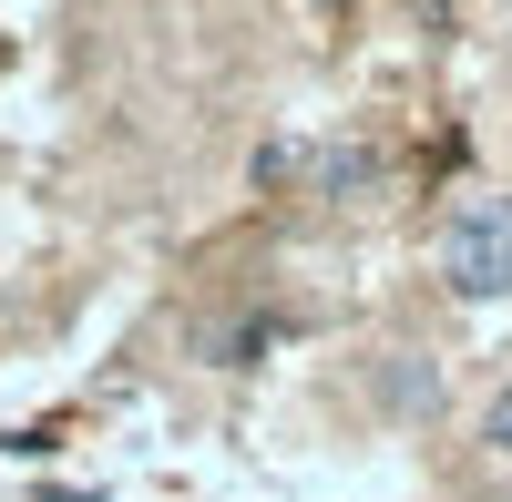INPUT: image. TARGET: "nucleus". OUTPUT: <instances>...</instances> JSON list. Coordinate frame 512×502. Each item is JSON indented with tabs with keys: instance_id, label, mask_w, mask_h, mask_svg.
Here are the masks:
<instances>
[{
	"instance_id": "nucleus-3",
	"label": "nucleus",
	"mask_w": 512,
	"mask_h": 502,
	"mask_svg": "<svg viewBox=\"0 0 512 502\" xmlns=\"http://www.w3.org/2000/svg\"><path fill=\"white\" fill-rule=\"evenodd\" d=\"M379 400H390V410H431L441 380H431V369H379Z\"/></svg>"
},
{
	"instance_id": "nucleus-1",
	"label": "nucleus",
	"mask_w": 512,
	"mask_h": 502,
	"mask_svg": "<svg viewBox=\"0 0 512 502\" xmlns=\"http://www.w3.org/2000/svg\"><path fill=\"white\" fill-rule=\"evenodd\" d=\"M441 277L461 287V298H512V195H482V205H461V216H451Z\"/></svg>"
},
{
	"instance_id": "nucleus-4",
	"label": "nucleus",
	"mask_w": 512,
	"mask_h": 502,
	"mask_svg": "<svg viewBox=\"0 0 512 502\" xmlns=\"http://www.w3.org/2000/svg\"><path fill=\"white\" fill-rule=\"evenodd\" d=\"M482 441H492V451H502V462H512V380H502V390L482 400Z\"/></svg>"
},
{
	"instance_id": "nucleus-2",
	"label": "nucleus",
	"mask_w": 512,
	"mask_h": 502,
	"mask_svg": "<svg viewBox=\"0 0 512 502\" xmlns=\"http://www.w3.org/2000/svg\"><path fill=\"white\" fill-rule=\"evenodd\" d=\"M318 185H328V195H369V185H379V144H328V154H318Z\"/></svg>"
}]
</instances>
